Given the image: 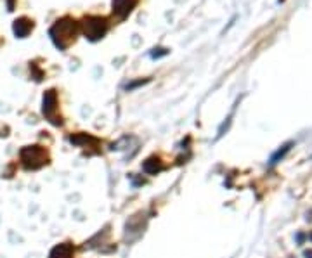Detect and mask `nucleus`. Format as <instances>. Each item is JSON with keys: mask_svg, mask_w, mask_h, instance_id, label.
Masks as SVG:
<instances>
[{"mask_svg": "<svg viewBox=\"0 0 312 258\" xmlns=\"http://www.w3.org/2000/svg\"><path fill=\"white\" fill-rule=\"evenodd\" d=\"M80 30V25L71 18H62L57 19L54 23V26L50 28V38H52L54 45L59 50H66L69 47V44H73Z\"/></svg>", "mask_w": 312, "mask_h": 258, "instance_id": "obj_1", "label": "nucleus"}, {"mask_svg": "<svg viewBox=\"0 0 312 258\" xmlns=\"http://www.w3.org/2000/svg\"><path fill=\"white\" fill-rule=\"evenodd\" d=\"M19 159L25 170H40L49 163V154L42 146H26L19 151Z\"/></svg>", "mask_w": 312, "mask_h": 258, "instance_id": "obj_2", "label": "nucleus"}, {"mask_svg": "<svg viewBox=\"0 0 312 258\" xmlns=\"http://www.w3.org/2000/svg\"><path fill=\"white\" fill-rule=\"evenodd\" d=\"M80 28L84 31L85 38H89L91 42H97L108 33L109 23L106 18H101V16H87L80 23Z\"/></svg>", "mask_w": 312, "mask_h": 258, "instance_id": "obj_3", "label": "nucleus"}, {"mask_svg": "<svg viewBox=\"0 0 312 258\" xmlns=\"http://www.w3.org/2000/svg\"><path fill=\"white\" fill-rule=\"evenodd\" d=\"M57 92L56 91H47L44 94V99H42V113L47 120L52 125H61L62 120L61 116H57Z\"/></svg>", "mask_w": 312, "mask_h": 258, "instance_id": "obj_4", "label": "nucleus"}, {"mask_svg": "<svg viewBox=\"0 0 312 258\" xmlns=\"http://www.w3.org/2000/svg\"><path fill=\"white\" fill-rule=\"evenodd\" d=\"M135 6H137V0H113V14L120 21H123Z\"/></svg>", "mask_w": 312, "mask_h": 258, "instance_id": "obj_5", "label": "nucleus"}, {"mask_svg": "<svg viewBox=\"0 0 312 258\" xmlns=\"http://www.w3.org/2000/svg\"><path fill=\"white\" fill-rule=\"evenodd\" d=\"M69 142L78 147H101L99 139L91 134H75L69 137Z\"/></svg>", "mask_w": 312, "mask_h": 258, "instance_id": "obj_6", "label": "nucleus"}, {"mask_svg": "<svg viewBox=\"0 0 312 258\" xmlns=\"http://www.w3.org/2000/svg\"><path fill=\"white\" fill-rule=\"evenodd\" d=\"M33 30V21H30L28 18H19L14 21L13 31L18 38H26L30 35V31Z\"/></svg>", "mask_w": 312, "mask_h": 258, "instance_id": "obj_7", "label": "nucleus"}, {"mask_svg": "<svg viewBox=\"0 0 312 258\" xmlns=\"http://www.w3.org/2000/svg\"><path fill=\"white\" fill-rule=\"evenodd\" d=\"M75 256V246L71 243H61L54 246L49 258H73Z\"/></svg>", "mask_w": 312, "mask_h": 258, "instance_id": "obj_8", "label": "nucleus"}, {"mask_svg": "<svg viewBox=\"0 0 312 258\" xmlns=\"http://www.w3.org/2000/svg\"><path fill=\"white\" fill-rule=\"evenodd\" d=\"M142 170L146 171L147 175H158L160 171L165 170V165H163V161L158 156H151V158H147L146 161L142 163Z\"/></svg>", "mask_w": 312, "mask_h": 258, "instance_id": "obj_9", "label": "nucleus"}, {"mask_svg": "<svg viewBox=\"0 0 312 258\" xmlns=\"http://www.w3.org/2000/svg\"><path fill=\"white\" fill-rule=\"evenodd\" d=\"M291 146H293V142H291V140H290V142H286V144H283V146H281L279 149L271 156V165H276L278 161H281V159L286 156V152L291 149Z\"/></svg>", "mask_w": 312, "mask_h": 258, "instance_id": "obj_10", "label": "nucleus"}, {"mask_svg": "<svg viewBox=\"0 0 312 258\" xmlns=\"http://www.w3.org/2000/svg\"><path fill=\"white\" fill-rule=\"evenodd\" d=\"M167 54H169V50L167 49H153L151 57H153V59H158V57H163V56H167Z\"/></svg>", "mask_w": 312, "mask_h": 258, "instance_id": "obj_11", "label": "nucleus"}, {"mask_svg": "<svg viewBox=\"0 0 312 258\" xmlns=\"http://www.w3.org/2000/svg\"><path fill=\"white\" fill-rule=\"evenodd\" d=\"M149 80H140V81H134V83H130V85H127V91H132V89H135V87H139V85H144V83H147Z\"/></svg>", "mask_w": 312, "mask_h": 258, "instance_id": "obj_12", "label": "nucleus"}, {"mask_svg": "<svg viewBox=\"0 0 312 258\" xmlns=\"http://www.w3.org/2000/svg\"><path fill=\"white\" fill-rule=\"evenodd\" d=\"M296 241H298V244H303V241H305V234H302V232L296 234Z\"/></svg>", "mask_w": 312, "mask_h": 258, "instance_id": "obj_13", "label": "nucleus"}, {"mask_svg": "<svg viewBox=\"0 0 312 258\" xmlns=\"http://www.w3.org/2000/svg\"><path fill=\"white\" fill-rule=\"evenodd\" d=\"M303 256H305V258H312V248L305 249V251H303Z\"/></svg>", "mask_w": 312, "mask_h": 258, "instance_id": "obj_14", "label": "nucleus"}, {"mask_svg": "<svg viewBox=\"0 0 312 258\" xmlns=\"http://www.w3.org/2000/svg\"><path fill=\"white\" fill-rule=\"evenodd\" d=\"M307 237H309V239L312 241V232H309V236H307Z\"/></svg>", "mask_w": 312, "mask_h": 258, "instance_id": "obj_15", "label": "nucleus"}]
</instances>
